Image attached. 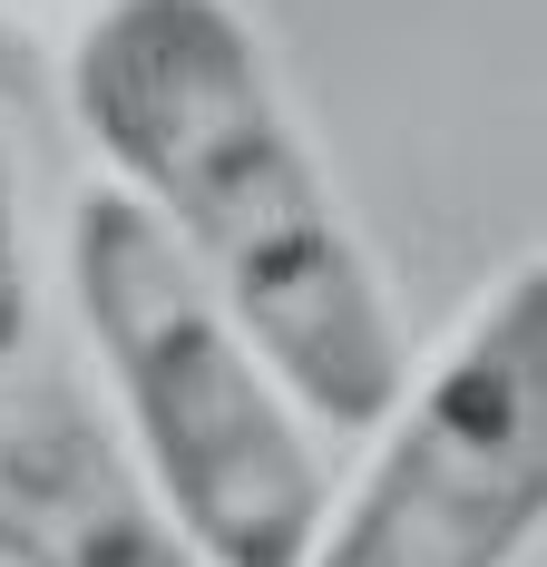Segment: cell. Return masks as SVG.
Instances as JSON below:
<instances>
[{"label": "cell", "mask_w": 547, "mask_h": 567, "mask_svg": "<svg viewBox=\"0 0 547 567\" xmlns=\"http://www.w3.org/2000/svg\"><path fill=\"white\" fill-rule=\"evenodd\" d=\"M547 518V275L518 255L411 372L352 499L293 567H508Z\"/></svg>", "instance_id": "obj_3"}, {"label": "cell", "mask_w": 547, "mask_h": 567, "mask_svg": "<svg viewBox=\"0 0 547 567\" xmlns=\"http://www.w3.org/2000/svg\"><path fill=\"white\" fill-rule=\"evenodd\" d=\"M30 342V255H20V176H10V137H0V372Z\"/></svg>", "instance_id": "obj_5"}, {"label": "cell", "mask_w": 547, "mask_h": 567, "mask_svg": "<svg viewBox=\"0 0 547 567\" xmlns=\"http://www.w3.org/2000/svg\"><path fill=\"white\" fill-rule=\"evenodd\" d=\"M0 567H196L117 431L69 382L0 392Z\"/></svg>", "instance_id": "obj_4"}, {"label": "cell", "mask_w": 547, "mask_h": 567, "mask_svg": "<svg viewBox=\"0 0 547 567\" xmlns=\"http://www.w3.org/2000/svg\"><path fill=\"white\" fill-rule=\"evenodd\" d=\"M69 293L196 567H293L332 509L323 460L255 342L117 186H89L69 216Z\"/></svg>", "instance_id": "obj_2"}, {"label": "cell", "mask_w": 547, "mask_h": 567, "mask_svg": "<svg viewBox=\"0 0 547 567\" xmlns=\"http://www.w3.org/2000/svg\"><path fill=\"white\" fill-rule=\"evenodd\" d=\"M69 117L109 157V186L255 342L274 392L323 431H382L411 352L245 10L99 0L69 40Z\"/></svg>", "instance_id": "obj_1"}]
</instances>
